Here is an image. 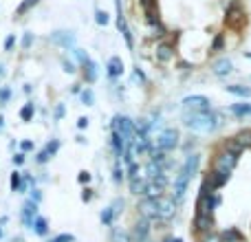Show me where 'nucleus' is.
I'll use <instances>...</instances> for the list:
<instances>
[{
	"label": "nucleus",
	"instance_id": "1",
	"mask_svg": "<svg viewBox=\"0 0 251 242\" xmlns=\"http://www.w3.org/2000/svg\"><path fill=\"white\" fill-rule=\"evenodd\" d=\"M183 123L192 132H214L221 125V119L212 110H185L183 113Z\"/></svg>",
	"mask_w": 251,
	"mask_h": 242
},
{
	"label": "nucleus",
	"instance_id": "2",
	"mask_svg": "<svg viewBox=\"0 0 251 242\" xmlns=\"http://www.w3.org/2000/svg\"><path fill=\"white\" fill-rule=\"evenodd\" d=\"M110 128H113L115 132L122 134V139L126 141V145L134 143V121L130 119V117H126V115H115Z\"/></svg>",
	"mask_w": 251,
	"mask_h": 242
},
{
	"label": "nucleus",
	"instance_id": "3",
	"mask_svg": "<svg viewBox=\"0 0 251 242\" xmlns=\"http://www.w3.org/2000/svg\"><path fill=\"white\" fill-rule=\"evenodd\" d=\"M223 203V196L218 192H214L212 196H199V203H196V214H203V216H214V209H218Z\"/></svg>",
	"mask_w": 251,
	"mask_h": 242
},
{
	"label": "nucleus",
	"instance_id": "4",
	"mask_svg": "<svg viewBox=\"0 0 251 242\" xmlns=\"http://www.w3.org/2000/svg\"><path fill=\"white\" fill-rule=\"evenodd\" d=\"M137 209H139V216H141V218H148L150 222L152 220H159V200H156V198H143V196H141Z\"/></svg>",
	"mask_w": 251,
	"mask_h": 242
},
{
	"label": "nucleus",
	"instance_id": "5",
	"mask_svg": "<svg viewBox=\"0 0 251 242\" xmlns=\"http://www.w3.org/2000/svg\"><path fill=\"white\" fill-rule=\"evenodd\" d=\"M150 231H152V222L148 218H137V222L132 225V231H130V238L132 242H146L150 240Z\"/></svg>",
	"mask_w": 251,
	"mask_h": 242
},
{
	"label": "nucleus",
	"instance_id": "6",
	"mask_svg": "<svg viewBox=\"0 0 251 242\" xmlns=\"http://www.w3.org/2000/svg\"><path fill=\"white\" fill-rule=\"evenodd\" d=\"M176 145H178V130H174V128L163 130V132L156 137V147L163 152H172Z\"/></svg>",
	"mask_w": 251,
	"mask_h": 242
},
{
	"label": "nucleus",
	"instance_id": "7",
	"mask_svg": "<svg viewBox=\"0 0 251 242\" xmlns=\"http://www.w3.org/2000/svg\"><path fill=\"white\" fill-rule=\"evenodd\" d=\"M236 163H238V156L227 152V150H223L221 154H216V159H214V169H221V172L231 174L236 168Z\"/></svg>",
	"mask_w": 251,
	"mask_h": 242
},
{
	"label": "nucleus",
	"instance_id": "8",
	"mask_svg": "<svg viewBox=\"0 0 251 242\" xmlns=\"http://www.w3.org/2000/svg\"><path fill=\"white\" fill-rule=\"evenodd\" d=\"M176 216V200L168 198V196H161L159 198V220L168 222Z\"/></svg>",
	"mask_w": 251,
	"mask_h": 242
},
{
	"label": "nucleus",
	"instance_id": "9",
	"mask_svg": "<svg viewBox=\"0 0 251 242\" xmlns=\"http://www.w3.org/2000/svg\"><path fill=\"white\" fill-rule=\"evenodd\" d=\"M115 4H117V29H119V33L124 35L128 48H134L132 33H130V26H128V22H126V16H124V11H122V0H115Z\"/></svg>",
	"mask_w": 251,
	"mask_h": 242
},
{
	"label": "nucleus",
	"instance_id": "10",
	"mask_svg": "<svg viewBox=\"0 0 251 242\" xmlns=\"http://www.w3.org/2000/svg\"><path fill=\"white\" fill-rule=\"evenodd\" d=\"M40 214H38V203H33V200H25V205H22V209H20V218H22V225L26 227V229H31L33 227V220L38 218Z\"/></svg>",
	"mask_w": 251,
	"mask_h": 242
},
{
	"label": "nucleus",
	"instance_id": "11",
	"mask_svg": "<svg viewBox=\"0 0 251 242\" xmlns=\"http://www.w3.org/2000/svg\"><path fill=\"white\" fill-rule=\"evenodd\" d=\"M49 40H51L53 44H57V47H62V48H71V51L77 48L75 47V33L73 31H53Z\"/></svg>",
	"mask_w": 251,
	"mask_h": 242
},
{
	"label": "nucleus",
	"instance_id": "12",
	"mask_svg": "<svg viewBox=\"0 0 251 242\" xmlns=\"http://www.w3.org/2000/svg\"><path fill=\"white\" fill-rule=\"evenodd\" d=\"M190 181H192V178L187 176V174H183V172H178V176L174 178V194H172V198L176 200V205L185 198V192H187V187H190Z\"/></svg>",
	"mask_w": 251,
	"mask_h": 242
},
{
	"label": "nucleus",
	"instance_id": "13",
	"mask_svg": "<svg viewBox=\"0 0 251 242\" xmlns=\"http://www.w3.org/2000/svg\"><path fill=\"white\" fill-rule=\"evenodd\" d=\"M183 110H209V99L205 95H190L183 99Z\"/></svg>",
	"mask_w": 251,
	"mask_h": 242
},
{
	"label": "nucleus",
	"instance_id": "14",
	"mask_svg": "<svg viewBox=\"0 0 251 242\" xmlns=\"http://www.w3.org/2000/svg\"><path fill=\"white\" fill-rule=\"evenodd\" d=\"M194 229H196V234H201V236L214 231V218L203 216V214H196L194 216Z\"/></svg>",
	"mask_w": 251,
	"mask_h": 242
},
{
	"label": "nucleus",
	"instance_id": "15",
	"mask_svg": "<svg viewBox=\"0 0 251 242\" xmlns=\"http://www.w3.org/2000/svg\"><path fill=\"white\" fill-rule=\"evenodd\" d=\"M199 165H201V156H199V154H190L185 161H183L181 172H183V174H187L190 178H194V174L199 172Z\"/></svg>",
	"mask_w": 251,
	"mask_h": 242
},
{
	"label": "nucleus",
	"instance_id": "16",
	"mask_svg": "<svg viewBox=\"0 0 251 242\" xmlns=\"http://www.w3.org/2000/svg\"><path fill=\"white\" fill-rule=\"evenodd\" d=\"M212 71H214V75H218V77H227V75L234 71V64H231V60H227V57H221V60L214 62Z\"/></svg>",
	"mask_w": 251,
	"mask_h": 242
},
{
	"label": "nucleus",
	"instance_id": "17",
	"mask_svg": "<svg viewBox=\"0 0 251 242\" xmlns=\"http://www.w3.org/2000/svg\"><path fill=\"white\" fill-rule=\"evenodd\" d=\"M106 69H108V77H110V79L122 77V75H124V62H122V57L113 55V57L108 60V64H106Z\"/></svg>",
	"mask_w": 251,
	"mask_h": 242
},
{
	"label": "nucleus",
	"instance_id": "18",
	"mask_svg": "<svg viewBox=\"0 0 251 242\" xmlns=\"http://www.w3.org/2000/svg\"><path fill=\"white\" fill-rule=\"evenodd\" d=\"M128 185H130V194H134V196H143V192H146V185H148V178H146V176L130 178Z\"/></svg>",
	"mask_w": 251,
	"mask_h": 242
},
{
	"label": "nucleus",
	"instance_id": "19",
	"mask_svg": "<svg viewBox=\"0 0 251 242\" xmlns=\"http://www.w3.org/2000/svg\"><path fill=\"white\" fill-rule=\"evenodd\" d=\"M163 192H165V187H161L159 183H154V181H148L146 192H143V198H156V200H159L161 196H163Z\"/></svg>",
	"mask_w": 251,
	"mask_h": 242
},
{
	"label": "nucleus",
	"instance_id": "20",
	"mask_svg": "<svg viewBox=\"0 0 251 242\" xmlns=\"http://www.w3.org/2000/svg\"><path fill=\"white\" fill-rule=\"evenodd\" d=\"M110 145H113L115 156H117V159H122L124 152H126V141L122 139V134L115 132V130H113V137H110Z\"/></svg>",
	"mask_w": 251,
	"mask_h": 242
},
{
	"label": "nucleus",
	"instance_id": "21",
	"mask_svg": "<svg viewBox=\"0 0 251 242\" xmlns=\"http://www.w3.org/2000/svg\"><path fill=\"white\" fill-rule=\"evenodd\" d=\"M229 176L231 174H227V172H221V169H214L212 174H207V178L212 181V185L216 187H223V185H227V181H229Z\"/></svg>",
	"mask_w": 251,
	"mask_h": 242
},
{
	"label": "nucleus",
	"instance_id": "22",
	"mask_svg": "<svg viewBox=\"0 0 251 242\" xmlns=\"http://www.w3.org/2000/svg\"><path fill=\"white\" fill-rule=\"evenodd\" d=\"M82 66H84V77H86V82L88 84H95L97 82V64L91 60V57H88Z\"/></svg>",
	"mask_w": 251,
	"mask_h": 242
},
{
	"label": "nucleus",
	"instance_id": "23",
	"mask_svg": "<svg viewBox=\"0 0 251 242\" xmlns=\"http://www.w3.org/2000/svg\"><path fill=\"white\" fill-rule=\"evenodd\" d=\"M221 240L223 242H243V234H240L236 227H229V229H223L221 231Z\"/></svg>",
	"mask_w": 251,
	"mask_h": 242
},
{
	"label": "nucleus",
	"instance_id": "24",
	"mask_svg": "<svg viewBox=\"0 0 251 242\" xmlns=\"http://www.w3.org/2000/svg\"><path fill=\"white\" fill-rule=\"evenodd\" d=\"M227 93H231V95H236V97H245V99L251 97V88L243 86V84H231V86H227Z\"/></svg>",
	"mask_w": 251,
	"mask_h": 242
},
{
	"label": "nucleus",
	"instance_id": "25",
	"mask_svg": "<svg viewBox=\"0 0 251 242\" xmlns=\"http://www.w3.org/2000/svg\"><path fill=\"white\" fill-rule=\"evenodd\" d=\"M110 242H132L130 238V234L122 227H113V231H110Z\"/></svg>",
	"mask_w": 251,
	"mask_h": 242
},
{
	"label": "nucleus",
	"instance_id": "26",
	"mask_svg": "<svg viewBox=\"0 0 251 242\" xmlns=\"http://www.w3.org/2000/svg\"><path fill=\"white\" fill-rule=\"evenodd\" d=\"M38 2H40V0H22V2L18 4V9H16V13H13V16H16V18H22L25 13H29L33 7H38Z\"/></svg>",
	"mask_w": 251,
	"mask_h": 242
},
{
	"label": "nucleus",
	"instance_id": "27",
	"mask_svg": "<svg viewBox=\"0 0 251 242\" xmlns=\"http://www.w3.org/2000/svg\"><path fill=\"white\" fill-rule=\"evenodd\" d=\"M172 55H174V51H172L170 44H159V48H156V60L159 62H170L172 60Z\"/></svg>",
	"mask_w": 251,
	"mask_h": 242
},
{
	"label": "nucleus",
	"instance_id": "28",
	"mask_svg": "<svg viewBox=\"0 0 251 242\" xmlns=\"http://www.w3.org/2000/svg\"><path fill=\"white\" fill-rule=\"evenodd\" d=\"M31 229H33L38 236H47V234H49V222H47V218H44V216H38V218L33 220V227H31Z\"/></svg>",
	"mask_w": 251,
	"mask_h": 242
},
{
	"label": "nucleus",
	"instance_id": "29",
	"mask_svg": "<svg viewBox=\"0 0 251 242\" xmlns=\"http://www.w3.org/2000/svg\"><path fill=\"white\" fill-rule=\"evenodd\" d=\"M231 113L236 117H251V104H234L231 106Z\"/></svg>",
	"mask_w": 251,
	"mask_h": 242
},
{
	"label": "nucleus",
	"instance_id": "30",
	"mask_svg": "<svg viewBox=\"0 0 251 242\" xmlns=\"http://www.w3.org/2000/svg\"><path fill=\"white\" fill-rule=\"evenodd\" d=\"M100 220H101V225H104V227H113V222H115V214H113V209H110V207L101 209Z\"/></svg>",
	"mask_w": 251,
	"mask_h": 242
},
{
	"label": "nucleus",
	"instance_id": "31",
	"mask_svg": "<svg viewBox=\"0 0 251 242\" xmlns=\"http://www.w3.org/2000/svg\"><path fill=\"white\" fill-rule=\"evenodd\" d=\"M234 139L245 147V150H247V147H251V130H240V132L236 134Z\"/></svg>",
	"mask_w": 251,
	"mask_h": 242
},
{
	"label": "nucleus",
	"instance_id": "32",
	"mask_svg": "<svg viewBox=\"0 0 251 242\" xmlns=\"http://www.w3.org/2000/svg\"><path fill=\"white\" fill-rule=\"evenodd\" d=\"M33 115H35L33 101H29V104H25V106L20 108V119H22V121H31V119H33Z\"/></svg>",
	"mask_w": 251,
	"mask_h": 242
},
{
	"label": "nucleus",
	"instance_id": "33",
	"mask_svg": "<svg viewBox=\"0 0 251 242\" xmlns=\"http://www.w3.org/2000/svg\"><path fill=\"white\" fill-rule=\"evenodd\" d=\"M79 99H82L84 106H95V93H93V88H84L79 93Z\"/></svg>",
	"mask_w": 251,
	"mask_h": 242
},
{
	"label": "nucleus",
	"instance_id": "34",
	"mask_svg": "<svg viewBox=\"0 0 251 242\" xmlns=\"http://www.w3.org/2000/svg\"><path fill=\"white\" fill-rule=\"evenodd\" d=\"M225 150H227V152H231V154H236V156H240V154L245 152V147L240 145V143L236 141V139H229V141L225 143Z\"/></svg>",
	"mask_w": 251,
	"mask_h": 242
},
{
	"label": "nucleus",
	"instance_id": "35",
	"mask_svg": "<svg viewBox=\"0 0 251 242\" xmlns=\"http://www.w3.org/2000/svg\"><path fill=\"white\" fill-rule=\"evenodd\" d=\"M9 185H11V192H18V190H20V185H22V174L18 172V169H13V172H11Z\"/></svg>",
	"mask_w": 251,
	"mask_h": 242
},
{
	"label": "nucleus",
	"instance_id": "36",
	"mask_svg": "<svg viewBox=\"0 0 251 242\" xmlns=\"http://www.w3.org/2000/svg\"><path fill=\"white\" fill-rule=\"evenodd\" d=\"M95 22H97L100 26H106V24L110 22V16H108L106 11H101V9H95Z\"/></svg>",
	"mask_w": 251,
	"mask_h": 242
},
{
	"label": "nucleus",
	"instance_id": "37",
	"mask_svg": "<svg viewBox=\"0 0 251 242\" xmlns=\"http://www.w3.org/2000/svg\"><path fill=\"white\" fill-rule=\"evenodd\" d=\"M124 174H126V172H124L122 163H119V161H117V163H115V168H113V181L117 183V185L124 181Z\"/></svg>",
	"mask_w": 251,
	"mask_h": 242
},
{
	"label": "nucleus",
	"instance_id": "38",
	"mask_svg": "<svg viewBox=\"0 0 251 242\" xmlns=\"http://www.w3.org/2000/svg\"><path fill=\"white\" fill-rule=\"evenodd\" d=\"M124 207H126V200H124V198H115V200H113V205H110V209H113L115 218H117L119 214H124Z\"/></svg>",
	"mask_w": 251,
	"mask_h": 242
},
{
	"label": "nucleus",
	"instance_id": "39",
	"mask_svg": "<svg viewBox=\"0 0 251 242\" xmlns=\"http://www.w3.org/2000/svg\"><path fill=\"white\" fill-rule=\"evenodd\" d=\"M44 150H47L51 156H55V154H57V150H60V141H57V139H53V141H49L47 145H44Z\"/></svg>",
	"mask_w": 251,
	"mask_h": 242
},
{
	"label": "nucleus",
	"instance_id": "40",
	"mask_svg": "<svg viewBox=\"0 0 251 242\" xmlns=\"http://www.w3.org/2000/svg\"><path fill=\"white\" fill-rule=\"evenodd\" d=\"M49 242H75V236L73 234H57V236H53Z\"/></svg>",
	"mask_w": 251,
	"mask_h": 242
},
{
	"label": "nucleus",
	"instance_id": "41",
	"mask_svg": "<svg viewBox=\"0 0 251 242\" xmlns=\"http://www.w3.org/2000/svg\"><path fill=\"white\" fill-rule=\"evenodd\" d=\"M201 242H223V240H221V234H216V231H209V234L201 236Z\"/></svg>",
	"mask_w": 251,
	"mask_h": 242
},
{
	"label": "nucleus",
	"instance_id": "42",
	"mask_svg": "<svg viewBox=\"0 0 251 242\" xmlns=\"http://www.w3.org/2000/svg\"><path fill=\"white\" fill-rule=\"evenodd\" d=\"M126 172H128V181H130V178H137V176H141V174H139V165H137V161H134V163H130Z\"/></svg>",
	"mask_w": 251,
	"mask_h": 242
},
{
	"label": "nucleus",
	"instance_id": "43",
	"mask_svg": "<svg viewBox=\"0 0 251 242\" xmlns=\"http://www.w3.org/2000/svg\"><path fill=\"white\" fill-rule=\"evenodd\" d=\"M77 181L82 183V185H88V183L93 181V174H91V172H86V169H82V172L77 174Z\"/></svg>",
	"mask_w": 251,
	"mask_h": 242
},
{
	"label": "nucleus",
	"instance_id": "44",
	"mask_svg": "<svg viewBox=\"0 0 251 242\" xmlns=\"http://www.w3.org/2000/svg\"><path fill=\"white\" fill-rule=\"evenodd\" d=\"M31 44H33V33H25V35H22V48H25V51H29Z\"/></svg>",
	"mask_w": 251,
	"mask_h": 242
},
{
	"label": "nucleus",
	"instance_id": "45",
	"mask_svg": "<svg viewBox=\"0 0 251 242\" xmlns=\"http://www.w3.org/2000/svg\"><path fill=\"white\" fill-rule=\"evenodd\" d=\"M93 196H95V194H93V190H91V187H84V190H82V203H91V200H93Z\"/></svg>",
	"mask_w": 251,
	"mask_h": 242
},
{
	"label": "nucleus",
	"instance_id": "46",
	"mask_svg": "<svg viewBox=\"0 0 251 242\" xmlns=\"http://www.w3.org/2000/svg\"><path fill=\"white\" fill-rule=\"evenodd\" d=\"M223 44H225V38H223V35H216V38H214V42H212V51H221Z\"/></svg>",
	"mask_w": 251,
	"mask_h": 242
},
{
	"label": "nucleus",
	"instance_id": "47",
	"mask_svg": "<svg viewBox=\"0 0 251 242\" xmlns=\"http://www.w3.org/2000/svg\"><path fill=\"white\" fill-rule=\"evenodd\" d=\"M49 159H51V154H49L47 150H40V152H38V156H35V161H38L40 165H42V163H47Z\"/></svg>",
	"mask_w": 251,
	"mask_h": 242
},
{
	"label": "nucleus",
	"instance_id": "48",
	"mask_svg": "<svg viewBox=\"0 0 251 242\" xmlns=\"http://www.w3.org/2000/svg\"><path fill=\"white\" fill-rule=\"evenodd\" d=\"M62 66H64V71H66V73H71V75L77 71V69H75V64H73L71 60H62Z\"/></svg>",
	"mask_w": 251,
	"mask_h": 242
},
{
	"label": "nucleus",
	"instance_id": "49",
	"mask_svg": "<svg viewBox=\"0 0 251 242\" xmlns=\"http://www.w3.org/2000/svg\"><path fill=\"white\" fill-rule=\"evenodd\" d=\"M31 150H33V141H29V139L20 141V152H31Z\"/></svg>",
	"mask_w": 251,
	"mask_h": 242
},
{
	"label": "nucleus",
	"instance_id": "50",
	"mask_svg": "<svg viewBox=\"0 0 251 242\" xmlns=\"http://www.w3.org/2000/svg\"><path fill=\"white\" fill-rule=\"evenodd\" d=\"M11 161H13V165H16V168H18V165H22V163H25V152H18V154H13Z\"/></svg>",
	"mask_w": 251,
	"mask_h": 242
},
{
	"label": "nucleus",
	"instance_id": "51",
	"mask_svg": "<svg viewBox=\"0 0 251 242\" xmlns=\"http://www.w3.org/2000/svg\"><path fill=\"white\" fill-rule=\"evenodd\" d=\"M31 200H33V203H42V192H40V190H35V187H33V190H31Z\"/></svg>",
	"mask_w": 251,
	"mask_h": 242
},
{
	"label": "nucleus",
	"instance_id": "52",
	"mask_svg": "<svg viewBox=\"0 0 251 242\" xmlns=\"http://www.w3.org/2000/svg\"><path fill=\"white\" fill-rule=\"evenodd\" d=\"M13 44H16V35H7V40H4V51H11Z\"/></svg>",
	"mask_w": 251,
	"mask_h": 242
},
{
	"label": "nucleus",
	"instance_id": "53",
	"mask_svg": "<svg viewBox=\"0 0 251 242\" xmlns=\"http://www.w3.org/2000/svg\"><path fill=\"white\" fill-rule=\"evenodd\" d=\"M9 97H11V93H9V88H2V91H0V104H7L9 101Z\"/></svg>",
	"mask_w": 251,
	"mask_h": 242
},
{
	"label": "nucleus",
	"instance_id": "54",
	"mask_svg": "<svg viewBox=\"0 0 251 242\" xmlns=\"http://www.w3.org/2000/svg\"><path fill=\"white\" fill-rule=\"evenodd\" d=\"M77 128H79V130L88 128V117H79V119H77Z\"/></svg>",
	"mask_w": 251,
	"mask_h": 242
},
{
	"label": "nucleus",
	"instance_id": "55",
	"mask_svg": "<svg viewBox=\"0 0 251 242\" xmlns=\"http://www.w3.org/2000/svg\"><path fill=\"white\" fill-rule=\"evenodd\" d=\"M161 242H183V238H176V236H165Z\"/></svg>",
	"mask_w": 251,
	"mask_h": 242
},
{
	"label": "nucleus",
	"instance_id": "56",
	"mask_svg": "<svg viewBox=\"0 0 251 242\" xmlns=\"http://www.w3.org/2000/svg\"><path fill=\"white\" fill-rule=\"evenodd\" d=\"M55 117H57V119H62V117H64V106H62V104L55 108Z\"/></svg>",
	"mask_w": 251,
	"mask_h": 242
},
{
	"label": "nucleus",
	"instance_id": "57",
	"mask_svg": "<svg viewBox=\"0 0 251 242\" xmlns=\"http://www.w3.org/2000/svg\"><path fill=\"white\" fill-rule=\"evenodd\" d=\"M134 77H137L139 82H146V75H143V73H141V71H139V69H134Z\"/></svg>",
	"mask_w": 251,
	"mask_h": 242
},
{
	"label": "nucleus",
	"instance_id": "58",
	"mask_svg": "<svg viewBox=\"0 0 251 242\" xmlns=\"http://www.w3.org/2000/svg\"><path fill=\"white\" fill-rule=\"evenodd\" d=\"M2 130H4V117L0 115V132H2Z\"/></svg>",
	"mask_w": 251,
	"mask_h": 242
},
{
	"label": "nucleus",
	"instance_id": "59",
	"mask_svg": "<svg viewBox=\"0 0 251 242\" xmlns=\"http://www.w3.org/2000/svg\"><path fill=\"white\" fill-rule=\"evenodd\" d=\"M2 75H4V66L0 64V77H2Z\"/></svg>",
	"mask_w": 251,
	"mask_h": 242
},
{
	"label": "nucleus",
	"instance_id": "60",
	"mask_svg": "<svg viewBox=\"0 0 251 242\" xmlns=\"http://www.w3.org/2000/svg\"><path fill=\"white\" fill-rule=\"evenodd\" d=\"M0 238H2V227H0Z\"/></svg>",
	"mask_w": 251,
	"mask_h": 242
},
{
	"label": "nucleus",
	"instance_id": "61",
	"mask_svg": "<svg viewBox=\"0 0 251 242\" xmlns=\"http://www.w3.org/2000/svg\"><path fill=\"white\" fill-rule=\"evenodd\" d=\"M247 57H249V60H251V53H247Z\"/></svg>",
	"mask_w": 251,
	"mask_h": 242
},
{
	"label": "nucleus",
	"instance_id": "62",
	"mask_svg": "<svg viewBox=\"0 0 251 242\" xmlns=\"http://www.w3.org/2000/svg\"><path fill=\"white\" fill-rule=\"evenodd\" d=\"M146 242H154V240H146Z\"/></svg>",
	"mask_w": 251,
	"mask_h": 242
}]
</instances>
